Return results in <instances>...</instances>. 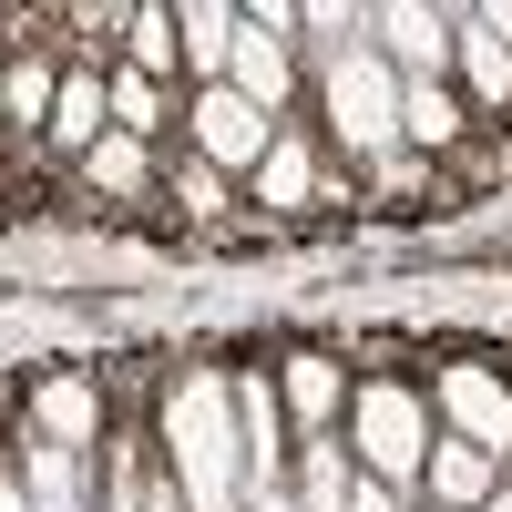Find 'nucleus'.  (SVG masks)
I'll list each match as a JSON object with an SVG mask.
<instances>
[{
  "label": "nucleus",
  "mask_w": 512,
  "mask_h": 512,
  "mask_svg": "<svg viewBox=\"0 0 512 512\" xmlns=\"http://www.w3.org/2000/svg\"><path fill=\"white\" fill-rule=\"evenodd\" d=\"M154 461L175 472L185 512H246V451H236L226 359H185L154 390Z\"/></svg>",
  "instance_id": "f257e3e1"
},
{
  "label": "nucleus",
  "mask_w": 512,
  "mask_h": 512,
  "mask_svg": "<svg viewBox=\"0 0 512 512\" xmlns=\"http://www.w3.org/2000/svg\"><path fill=\"white\" fill-rule=\"evenodd\" d=\"M308 123H318V144L349 164V175L400 154V72L379 62V41H359V52L308 72Z\"/></svg>",
  "instance_id": "f03ea898"
},
{
  "label": "nucleus",
  "mask_w": 512,
  "mask_h": 512,
  "mask_svg": "<svg viewBox=\"0 0 512 512\" xmlns=\"http://www.w3.org/2000/svg\"><path fill=\"white\" fill-rule=\"evenodd\" d=\"M246 216L267 226V236H287V226H338V216H359V175H349V164H338V154L318 144V123H308V113H287V123H277L267 164L246 175Z\"/></svg>",
  "instance_id": "7ed1b4c3"
},
{
  "label": "nucleus",
  "mask_w": 512,
  "mask_h": 512,
  "mask_svg": "<svg viewBox=\"0 0 512 512\" xmlns=\"http://www.w3.org/2000/svg\"><path fill=\"white\" fill-rule=\"evenodd\" d=\"M431 441H441V420H431V390H420L410 369H359V390H349V461H359V472L420 502Z\"/></svg>",
  "instance_id": "20e7f679"
},
{
  "label": "nucleus",
  "mask_w": 512,
  "mask_h": 512,
  "mask_svg": "<svg viewBox=\"0 0 512 512\" xmlns=\"http://www.w3.org/2000/svg\"><path fill=\"white\" fill-rule=\"evenodd\" d=\"M297 31H308L297 0H246V21H236V72H226V93H246L267 123L308 113V62H297Z\"/></svg>",
  "instance_id": "39448f33"
},
{
  "label": "nucleus",
  "mask_w": 512,
  "mask_h": 512,
  "mask_svg": "<svg viewBox=\"0 0 512 512\" xmlns=\"http://www.w3.org/2000/svg\"><path fill=\"white\" fill-rule=\"evenodd\" d=\"M420 390H431V420H441L451 441L512 461V359H492V349H441Z\"/></svg>",
  "instance_id": "423d86ee"
},
{
  "label": "nucleus",
  "mask_w": 512,
  "mask_h": 512,
  "mask_svg": "<svg viewBox=\"0 0 512 512\" xmlns=\"http://www.w3.org/2000/svg\"><path fill=\"white\" fill-rule=\"evenodd\" d=\"M226 400H236L246 502L287 492V472H297V420H287V400H277V349H256V359H226Z\"/></svg>",
  "instance_id": "0eeeda50"
},
{
  "label": "nucleus",
  "mask_w": 512,
  "mask_h": 512,
  "mask_svg": "<svg viewBox=\"0 0 512 512\" xmlns=\"http://www.w3.org/2000/svg\"><path fill=\"white\" fill-rule=\"evenodd\" d=\"M62 205H82V216H113V226H154V216H164V144L103 134V144L62 175Z\"/></svg>",
  "instance_id": "6e6552de"
},
{
  "label": "nucleus",
  "mask_w": 512,
  "mask_h": 512,
  "mask_svg": "<svg viewBox=\"0 0 512 512\" xmlns=\"http://www.w3.org/2000/svg\"><path fill=\"white\" fill-rule=\"evenodd\" d=\"M164 236H205V246H256L267 226L246 216V185H226L216 164H195L185 144H164Z\"/></svg>",
  "instance_id": "1a4fd4ad"
},
{
  "label": "nucleus",
  "mask_w": 512,
  "mask_h": 512,
  "mask_svg": "<svg viewBox=\"0 0 512 512\" xmlns=\"http://www.w3.org/2000/svg\"><path fill=\"white\" fill-rule=\"evenodd\" d=\"M451 93L472 103V123L482 134H512V41H502V21H492V0H461L451 11Z\"/></svg>",
  "instance_id": "9d476101"
},
{
  "label": "nucleus",
  "mask_w": 512,
  "mask_h": 512,
  "mask_svg": "<svg viewBox=\"0 0 512 512\" xmlns=\"http://www.w3.org/2000/svg\"><path fill=\"white\" fill-rule=\"evenodd\" d=\"M175 144H185L195 164H216L226 185H246L256 164H267V144H277V123L256 113L246 93H226V82H216V93H185V134H175Z\"/></svg>",
  "instance_id": "9b49d317"
},
{
  "label": "nucleus",
  "mask_w": 512,
  "mask_h": 512,
  "mask_svg": "<svg viewBox=\"0 0 512 512\" xmlns=\"http://www.w3.org/2000/svg\"><path fill=\"white\" fill-rule=\"evenodd\" d=\"M349 390H359L349 349H328V338H287V349H277V400H287V420H297V441L349 431Z\"/></svg>",
  "instance_id": "f8f14e48"
},
{
  "label": "nucleus",
  "mask_w": 512,
  "mask_h": 512,
  "mask_svg": "<svg viewBox=\"0 0 512 512\" xmlns=\"http://www.w3.org/2000/svg\"><path fill=\"white\" fill-rule=\"evenodd\" d=\"M21 431H41V441H62V451L93 461V451L113 441V400H103V379H93V369H41L31 390H21Z\"/></svg>",
  "instance_id": "ddd939ff"
},
{
  "label": "nucleus",
  "mask_w": 512,
  "mask_h": 512,
  "mask_svg": "<svg viewBox=\"0 0 512 512\" xmlns=\"http://www.w3.org/2000/svg\"><path fill=\"white\" fill-rule=\"evenodd\" d=\"M369 41L400 82H451V0H369Z\"/></svg>",
  "instance_id": "4468645a"
},
{
  "label": "nucleus",
  "mask_w": 512,
  "mask_h": 512,
  "mask_svg": "<svg viewBox=\"0 0 512 512\" xmlns=\"http://www.w3.org/2000/svg\"><path fill=\"white\" fill-rule=\"evenodd\" d=\"M113 134V93H103V72L93 62H62V93H52V134H41V164H52V185L72 175L82 154H93Z\"/></svg>",
  "instance_id": "2eb2a0df"
},
{
  "label": "nucleus",
  "mask_w": 512,
  "mask_h": 512,
  "mask_svg": "<svg viewBox=\"0 0 512 512\" xmlns=\"http://www.w3.org/2000/svg\"><path fill=\"white\" fill-rule=\"evenodd\" d=\"M236 21L246 0H175V41H185V93H216L236 72Z\"/></svg>",
  "instance_id": "dca6fc26"
},
{
  "label": "nucleus",
  "mask_w": 512,
  "mask_h": 512,
  "mask_svg": "<svg viewBox=\"0 0 512 512\" xmlns=\"http://www.w3.org/2000/svg\"><path fill=\"white\" fill-rule=\"evenodd\" d=\"M11 451H21V492H31V512H93V461H82V451L21 431V420H11Z\"/></svg>",
  "instance_id": "f3484780"
},
{
  "label": "nucleus",
  "mask_w": 512,
  "mask_h": 512,
  "mask_svg": "<svg viewBox=\"0 0 512 512\" xmlns=\"http://www.w3.org/2000/svg\"><path fill=\"white\" fill-rule=\"evenodd\" d=\"M512 482V461H492V451H472V441H431V472H420V502H441V512H482L492 492Z\"/></svg>",
  "instance_id": "a211bd4d"
},
{
  "label": "nucleus",
  "mask_w": 512,
  "mask_h": 512,
  "mask_svg": "<svg viewBox=\"0 0 512 512\" xmlns=\"http://www.w3.org/2000/svg\"><path fill=\"white\" fill-rule=\"evenodd\" d=\"M349 492H359L349 431H318V441H297V472H287V502H297V512H349Z\"/></svg>",
  "instance_id": "6ab92c4d"
},
{
  "label": "nucleus",
  "mask_w": 512,
  "mask_h": 512,
  "mask_svg": "<svg viewBox=\"0 0 512 512\" xmlns=\"http://www.w3.org/2000/svg\"><path fill=\"white\" fill-rule=\"evenodd\" d=\"M123 72H144V82H164V93H185L175 0H134V11H123Z\"/></svg>",
  "instance_id": "aec40b11"
},
{
  "label": "nucleus",
  "mask_w": 512,
  "mask_h": 512,
  "mask_svg": "<svg viewBox=\"0 0 512 512\" xmlns=\"http://www.w3.org/2000/svg\"><path fill=\"white\" fill-rule=\"evenodd\" d=\"M349 512H420V502H410V492H390V482H369V472H359V492H349Z\"/></svg>",
  "instance_id": "412c9836"
},
{
  "label": "nucleus",
  "mask_w": 512,
  "mask_h": 512,
  "mask_svg": "<svg viewBox=\"0 0 512 512\" xmlns=\"http://www.w3.org/2000/svg\"><path fill=\"white\" fill-rule=\"evenodd\" d=\"M0 512H31V492H21V451H11V431H0Z\"/></svg>",
  "instance_id": "4be33fe9"
},
{
  "label": "nucleus",
  "mask_w": 512,
  "mask_h": 512,
  "mask_svg": "<svg viewBox=\"0 0 512 512\" xmlns=\"http://www.w3.org/2000/svg\"><path fill=\"white\" fill-rule=\"evenodd\" d=\"M246 512H297V502H287V492H267V502H246Z\"/></svg>",
  "instance_id": "5701e85b"
},
{
  "label": "nucleus",
  "mask_w": 512,
  "mask_h": 512,
  "mask_svg": "<svg viewBox=\"0 0 512 512\" xmlns=\"http://www.w3.org/2000/svg\"><path fill=\"white\" fill-rule=\"evenodd\" d=\"M482 512H512V482H502V492H492V502H482Z\"/></svg>",
  "instance_id": "b1692460"
},
{
  "label": "nucleus",
  "mask_w": 512,
  "mask_h": 512,
  "mask_svg": "<svg viewBox=\"0 0 512 512\" xmlns=\"http://www.w3.org/2000/svg\"><path fill=\"white\" fill-rule=\"evenodd\" d=\"M420 512H441V502H420Z\"/></svg>",
  "instance_id": "393cba45"
}]
</instances>
